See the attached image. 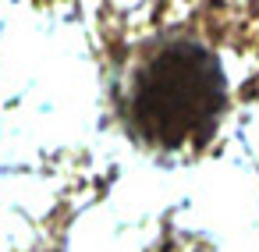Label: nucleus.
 <instances>
[{"label": "nucleus", "mask_w": 259, "mask_h": 252, "mask_svg": "<svg viewBox=\"0 0 259 252\" xmlns=\"http://www.w3.org/2000/svg\"><path fill=\"white\" fill-rule=\"evenodd\" d=\"M224 71L217 57L192 43H163L135 75L128 121L135 135L156 149L202 146L224 114Z\"/></svg>", "instance_id": "nucleus-1"}]
</instances>
